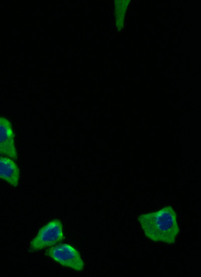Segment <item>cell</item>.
Returning a JSON list of instances; mask_svg holds the SVG:
<instances>
[{"label": "cell", "instance_id": "cell-1", "mask_svg": "<svg viewBox=\"0 0 201 277\" xmlns=\"http://www.w3.org/2000/svg\"><path fill=\"white\" fill-rule=\"evenodd\" d=\"M138 220L145 235L149 239L174 244L179 228L176 214L171 206L142 214L138 217Z\"/></svg>", "mask_w": 201, "mask_h": 277}, {"label": "cell", "instance_id": "cell-2", "mask_svg": "<svg viewBox=\"0 0 201 277\" xmlns=\"http://www.w3.org/2000/svg\"><path fill=\"white\" fill-rule=\"evenodd\" d=\"M64 239L62 223L53 220L43 227L30 243L31 251L40 250L55 245Z\"/></svg>", "mask_w": 201, "mask_h": 277}, {"label": "cell", "instance_id": "cell-3", "mask_svg": "<svg viewBox=\"0 0 201 277\" xmlns=\"http://www.w3.org/2000/svg\"><path fill=\"white\" fill-rule=\"evenodd\" d=\"M45 255L64 266L80 271L84 267V262L79 252L67 244H61L49 248Z\"/></svg>", "mask_w": 201, "mask_h": 277}, {"label": "cell", "instance_id": "cell-4", "mask_svg": "<svg viewBox=\"0 0 201 277\" xmlns=\"http://www.w3.org/2000/svg\"><path fill=\"white\" fill-rule=\"evenodd\" d=\"M14 136L10 121L6 118L0 117V154L16 159L17 153Z\"/></svg>", "mask_w": 201, "mask_h": 277}, {"label": "cell", "instance_id": "cell-5", "mask_svg": "<svg viewBox=\"0 0 201 277\" xmlns=\"http://www.w3.org/2000/svg\"><path fill=\"white\" fill-rule=\"evenodd\" d=\"M19 178L20 171L16 164L8 158L0 157V178L16 187Z\"/></svg>", "mask_w": 201, "mask_h": 277}, {"label": "cell", "instance_id": "cell-6", "mask_svg": "<svg viewBox=\"0 0 201 277\" xmlns=\"http://www.w3.org/2000/svg\"><path fill=\"white\" fill-rule=\"evenodd\" d=\"M130 1H116L115 16L116 25L119 30L122 29L124 24V18Z\"/></svg>", "mask_w": 201, "mask_h": 277}]
</instances>
